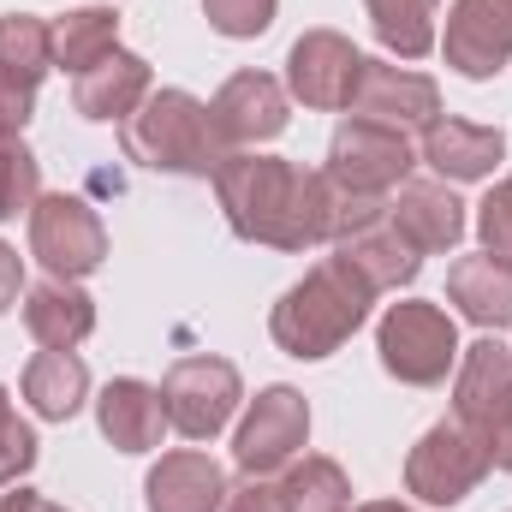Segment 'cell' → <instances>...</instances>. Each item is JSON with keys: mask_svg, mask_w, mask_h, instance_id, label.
I'll return each mask as SVG.
<instances>
[{"mask_svg": "<svg viewBox=\"0 0 512 512\" xmlns=\"http://www.w3.org/2000/svg\"><path fill=\"white\" fill-rule=\"evenodd\" d=\"M304 441H310V405H304V393L274 382L251 399V411H245V423L233 435V459H239L245 477H274L280 465H292L304 453Z\"/></svg>", "mask_w": 512, "mask_h": 512, "instance_id": "8", "label": "cell"}, {"mask_svg": "<svg viewBox=\"0 0 512 512\" xmlns=\"http://www.w3.org/2000/svg\"><path fill=\"white\" fill-rule=\"evenodd\" d=\"M24 399H30V411L48 417V423L78 417V405L90 399V370H84V358H78V352H36V358L24 364Z\"/></svg>", "mask_w": 512, "mask_h": 512, "instance_id": "22", "label": "cell"}, {"mask_svg": "<svg viewBox=\"0 0 512 512\" xmlns=\"http://www.w3.org/2000/svg\"><path fill=\"white\" fill-rule=\"evenodd\" d=\"M42 197V161L24 149V137H0V221L30 215Z\"/></svg>", "mask_w": 512, "mask_h": 512, "instance_id": "27", "label": "cell"}, {"mask_svg": "<svg viewBox=\"0 0 512 512\" xmlns=\"http://www.w3.org/2000/svg\"><path fill=\"white\" fill-rule=\"evenodd\" d=\"M30 465H36V429H30V423H18V417L6 411V417H0V489H6V483H18Z\"/></svg>", "mask_w": 512, "mask_h": 512, "instance_id": "30", "label": "cell"}, {"mask_svg": "<svg viewBox=\"0 0 512 512\" xmlns=\"http://www.w3.org/2000/svg\"><path fill=\"white\" fill-rule=\"evenodd\" d=\"M441 54L459 78H495L512 66V0H453Z\"/></svg>", "mask_w": 512, "mask_h": 512, "instance_id": "13", "label": "cell"}, {"mask_svg": "<svg viewBox=\"0 0 512 512\" xmlns=\"http://www.w3.org/2000/svg\"><path fill=\"white\" fill-rule=\"evenodd\" d=\"M48 30H54V66L72 72V78L120 48V12L114 6H78L60 24H48Z\"/></svg>", "mask_w": 512, "mask_h": 512, "instance_id": "24", "label": "cell"}, {"mask_svg": "<svg viewBox=\"0 0 512 512\" xmlns=\"http://www.w3.org/2000/svg\"><path fill=\"white\" fill-rule=\"evenodd\" d=\"M0 512H66V507L36 495V489H12V495H0Z\"/></svg>", "mask_w": 512, "mask_h": 512, "instance_id": "34", "label": "cell"}, {"mask_svg": "<svg viewBox=\"0 0 512 512\" xmlns=\"http://www.w3.org/2000/svg\"><path fill=\"white\" fill-rule=\"evenodd\" d=\"M417 167L411 155V137L405 131H387L376 120H346L328 143V179L346 185V191H364V197H387L405 185V173Z\"/></svg>", "mask_w": 512, "mask_h": 512, "instance_id": "9", "label": "cell"}, {"mask_svg": "<svg viewBox=\"0 0 512 512\" xmlns=\"http://www.w3.org/2000/svg\"><path fill=\"white\" fill-rule=\"evenodd\" d=\"M126 155L149 173H185V179H215L227 161V143L209 120V102L191 90H149V102L126 120Z\"/></svg>", "mask_w": 512, "mask_h": 512, "instance_id": "3", "label": "cell"}, {"mask_svg": "<svg viewBox=\"0 0 512 512\" xmlns=\"http://www.w3.org/2000/svg\"><path fill=\"white\" fill-rule=\"evenodd\" d=\"M501 155H507V131L501 126L435 120V126L423 131V155H417V161H429L447 185H453V179L471 185V179H489V173L501 167Z\"/></svg>", "mask_w": 512, "mask_h": 512, "instance_id": "19", "label": "cell"}, {"mask_svg": "<svg viewBox=\"0 0 512 512\" xmlns=\"http://www.w3.org/2000/svg\"><path fill=\"white\" fill-rule=\"evenodd\" d=\"M489 447L453 417V423H435L411 453H405V489L423 501V507H459L483 489L489 477Z\"/></svg>", "mask_w": 512, "mask_h": 512, "instance_id": "5", "label": "cell"}, {"mask_svg": "<svg viewBox=\"0 0 512 512\" xmlns=\"http://www.w3.org/2000/svg\"><path fill=\"white\" fill-rule=\"evenodd\" d=\"M6 411H12V405H6V387H0V417H6Z\"/></svg>", "mask_w": 512, "mask_h": 512, "instance_id": "36", "label": "cell"}, {"mask_svg": "<svg viewBox=\"0 0 512 512\" xmlns=\"http://www.w3.org/2000/svg\"><path fill=\"white\" fill-rule=\"evenodd\" d=\"M209 120H215V131H221L227 149H233V143H268V137L286 131L292 102H286L280 78H268V72H233V78L215 90Z\"/></svg>", "mask_w": 512, "mask_h": 512, "instance_id": "14", "label": "cell"}, {"mask_svg": "<svg viewBox=\"0 0 512 512\" xmlns=\"http://www.w3.org/2000/svg\"><path fill=\"white\" fill-rule=\"evenodd\" d=\"M227 471L197 453V447H179V453H161V465L149 471L143 483V507L149 512H221L227 507Z\"/></svg>", "mask_w": 512, "mask_h": 512, "instance_id": "16", "label": "cell"}, {"mask_svg": "<svg viewBox=\"0 0 512 512\" xmlns=\"http://www.w3.org/2000/svg\"><path fill=\"white\" fill-rule=\"evenodd\" d=\"M18 292H24V256L0 239V316L18 304Z\"/></svg>", "mask_w": 512, "mask_h": 512, "instance_id": "33", "label": "cell"}, {"mask_svg": "<svg viewBox=\"0 0 512 512\" xmlns=\"http://www.w3.org/2000/svg\"><path fill=\"white\" fill-rule=\"evenodd\" d=\"M24 328L42 352H72L96 334V298L78 280H42L24 292Z\"/></svg>", "mask_w": 512, "mask_h": 512, "instance_id": "18", "label": "cell"}, {"mask_svg": "<svg viewBox=\"0 0 512 512\" xmlns=\"http://www.w3.org/2000/svg\"><path fill=\"white\" fill-rule=\"evenodd\" d=\"M376 352H382V370L405 387H441L447 370L459 364V328L441 304H423V298H405L393 304L376 328Z\"/></svg>", "mask_w": 512, "mask_h": 512, "instance_id": "4", "label": "cell"}, {"mask_svg": "<svg viewBox=\"0 0 512 512\" xmlns=\"http://www.w3.org/2000/svg\"><path fill=\"white\" fill-rule=\"evenodd\" d=\"M340 256L376 286V292H399V286H411L417 280V268H423V256L405 245V233L393 227V221H376V227H364V233H352Z\"/></svg>", "mask_w": 512, "mask_h": 512, "instance_id": "23", "label": "cell"}, {"mask_svg": "<svg viewBox=\"0 0 512 512\" xmlns=\"http://www.w3.org/2000/svg\"><path fill=\"white\" fill-rule=\"evenodd\" d=\"M48 72H54V30L30 12H6L0 18V137H24Z\"/></svg>", "mask_w": 512, "mask_h": 512, "instance_id": "10", "label": "cell"}, {"mask_svg": "<svg viewBox=\"0 0 512 512\" xmlns=\"http://www.w3.org/2000/svg\"><path fill=\"white\" fill-rule=\"evenodd\" d=\"M96 423H102V435H108L120 453H149V447H161V435H167L161 387L137 382V376L108 382L102 399H96Z\"/></svg>", "mask_w": 512, "mask_h": 512, "instance_id": "21", "label": "cell"}, {"mask_svg": "<svg viewBox=\"0 0 512 512\" xmlns=\"http://www.w3.org/2000/svg\"><path fill=\"white\" fill-rule=\"evenodd\" d=\"M387 221L405 233V245L417 256L459 251V239H465V203L453 197L447 179H405L399 197L387 203Z\"/></svg>", "mask_w": 512, "mask_h": 512, "instance_id": "15", "label": "cell"}, {"mask_svg": "<svg viewBox=\"0 0 512 512\" xmlns=\"http://www.w3.org/2000/svg\"><path fill=\"white\" fill-rule=\"evenodd\" d=\"M30 256L54 274V280H84L108 262V227L84 197H36L30 209Z\"/></svg>", "mask_w": 512, "mask_h": 512, "instance_id": "7", "label": "cell"}, {"mask_svg": "<svg viewBox=\"0 0 512 512\" xmlns=\"http://www.w3.org/2000/svg\"><path fill=\"white\" fill-rule=\"evenodd\" d=\"M477 233H483V251L512 256V173L477 203Z\"/></svg>", "mask_w": 512, "mask_h": 512, "instance_id": "29", "label": "cell"}, {"mask_svg": "<svg viewBox=\"0 0 512 512\" xmlns=\"http://www.w3.org/2000/svg\"><path fill=\"white\" fill-rule=\"evenodd\" d=\"M346 512H411V507H399V501H364V507H346Z\"/></svg>", "mask_w": 512, "mask_h": 512, "instance_id": "35", "label": "cell"}, {"mask_svg": "<svg viewBox=\"0 0 512 512\" xmlns=\"http://www.w3.org/2000/svg\"><path fill=\"white\" fill-rule=\"evenodd\" d=\"M280 495H286V512H346L352 507V477H346L334 459L304 453V459L286 465Z\"/></svg>", "mask_w": 512, "mask_h": 512, "instance_id": "25", "label": "cell"}, {"mask_svg": "<svg viewBox=\"0 0 512 512\" xmlns=\"http://www.w3.org/2000/svg\"><path fill=\"white\" fill-rule=\"evenodd\" d=\"M274 6H280V0H203L209 24H215L221 36H233V42L262 36V30L274 24Z\"/></svg>", "mask_w": 512, "mask_h": 512, "instance_id": "28", "label": "cell"}, {"mask_svg": "<svg viewBox=\"0 0 512 512\" xmlns=\"http://www.w3.org/2000/svg\"><path fill=\"white\" fill-rule=\"evenodd\" d=\"M352 120H376L387 131H429L441 120V84L429 72L393 66V60H364L358 96H352Z\"/></svg>", "mask_w": 512, "mask_h": 512, "instance_id": "12", "label": "cell"}, {"mask_svg": "<svg viewBox=\"0 0 512 512\" xmlns=\"http://www.w3.org/2000/svg\"><path fill=\"white\" fill-rule=\"evenodd\" d=\"M358 78H364V54L340 30H304L292 42V54H286V90L304 108H322V114L352 108Z\"/></svg>", "mask_w": 512, "mask_h": 512, "instance_id": "11", "label": "cell"}, {"mask_svg": "<svg viewBox=\"0 0 512 512\" xmlns=\"http://www.w3.org/2000/svg\"><path fill=\"white\" fill-rule=\"evenodd\" d=\"M364 6H370V24L387 54L423 60L435 48V0H364Z\"/></svg>", "mask_w": 512, "mask_h": 512, "instance_id": "26", "label": "cell"}, {"mask_svg": "<svg viewBox=\"0 0 512 512\" xmlns=\"http://www.w3.org/2000/svg\"><path fill=\"white\" fill-rule=\"evenodd\" d=\"M143 102H149V60L126 54V48H114L108 60H96L90 72L72 78V108L96 126H114V120L126 126Z\"/></svg>", "mask_w": 512, "mask_h": 512, "instance_id": "17", "label": "cell"}, {"mask_svg": "<svg viewBox=\"0 0 512 512\" xmlns=\"http://www.w3.org/2000/svg\"><path fill=\"white\" fill-rule=\"evenodd\" d=\"M221 512H286L280 477H245L239 489H227V507Z\"/></svg>", "mask_w": 512, "mask_h": 512, "instance_id": "31", "label": "cell"}, {"mask_svg": "<svg viewBox=\"0 0 512 512\" xmlns=\"http://www.w3.org/2000/svg\"><path fill=\"white\" fill-rule=\"evenodd\" d=\"M477 441L489 447V465H495V471H507V477H512V399H507V405H495V411H489V423L477 429Z\"/></svg>", "mask_w": 512, "mask_h": 512, "instance_id": "32", "label": "cell"}, {"mask_svg": "<svg viewBox=\"0 0 512 512\" xmlns=\"http://www.w3.org/2000/svg\"><path fill=\"white\" fill-rule=\"evenodd\" d=\"M245 382L227 358H179L167 376H161V411H167V429H179L185 441H215L227 429V417L239 411Z\"/></svg>", "mask_w": 512, "mask_h": 512, "instance_id": "6", "label": "cell"}, {"mask_svg": "<svg viewBox=\"0 0 512 512\" xmlns=\"http://www.w3.org/2000/svg\"><path fill=\"white\" fill-rule=\"evenodd\" d=\"M215 197L245 245H268V251L328 245V173H310L280 155L227 149V161L215 167Z\"/></svg>", "mask_w": 512, "mask_h": 512, "instance_id": "1", "label": "cell"}, {"mask_svg": "<svg viewBox=\"0 0 512 512\" xmlns=\"http://www.w3.org/2000/svg\"><path fill=\"white\" fill-rule=\"evenodd\" d=\"M447 298L459 304L465 322H477L489 334L512 328V256H495V251L459 256L447 268Z\"/></svg>", "mask_w": 512, "mask_h": 512, "instance_id": "20", "label": "cell"}, {"mask_svg": "<svg viewBox=\"0 0 512 512\" xmlns=\"http://www.w3.org/2000/svg\"><path fill=\"white\" fill-rule=\"evenodd\" d=\"M370 304H376V286L334 251V256H322L298 286L280 292V304L268 316V334H274V346L286 358L322 364V358H334L370 322Z\"/></svg>", "mask_w": 512, "mask_h": 512, "instance_id": "2", "label": "cell"}]
</instances>
